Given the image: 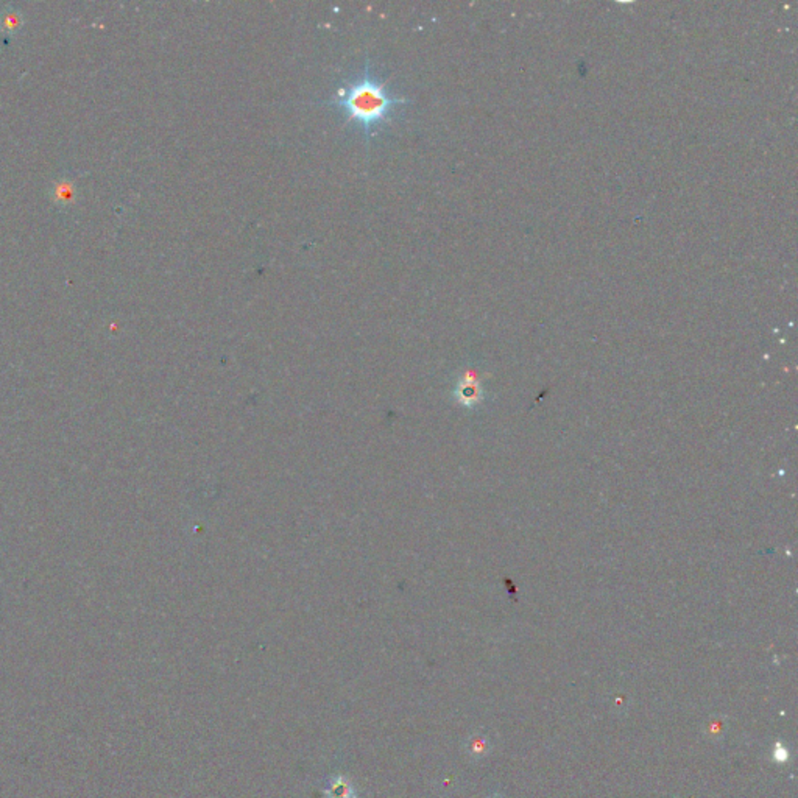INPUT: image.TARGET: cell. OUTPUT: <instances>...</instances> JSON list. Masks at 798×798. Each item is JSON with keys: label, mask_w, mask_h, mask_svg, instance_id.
<instances>
[{"label": "cell", "mask_w": 798, "mask_h": 798, "mask_svg": "<svg viewBox=\"0 0 798 798\" xmlns=\"http://www.w3.org/2000/svg\"><path fill=\"white\" fill-rule=\"evenodd\" d=\"M409 103V98L393 94L385 80L373 72L368 60L364 71L343 83L335 91L334 98L326 102L345 116L343 125H357L367 144L382 127L393 122V114L398 106Z\"/></svg>", "instance_id": "obj_1"}, {"label": "cell", "mask_w": 798, "mask_h": 798, "mask_svg": "<svg viewBox=\"0 0 798 798\" xmlns=\"http://www.w3.org/2000/svg\"><path fill=\"white\" fill-rule=\"evenodd\" d=\"M490 749H491V745H490L488 737L484 736V735H473L466 741V752H468L469 756H471V758L481 759V758H484V756L490 753Z\"/></svg>", "instance_id": "obj_2"}, {"label": "cell", "mask_w": 798, "mask_h": 798, "mask_svg": "<svg viewBox=\"0 0 798 798\" xmlns=\"http://www.w3.org/2000/svg\"><path fill=\"white\" fill-rule=\"evenodd\" d=\"M327 797L329 798H354V789L348 783L347 778L343 777H337L331 781L329 787H327L326 791Z\"/></svg>", "instance_id": "obj_3"}, {"label": "cell", "mask_w": 798, "mask_h": 798, "mask_svg": "<svg viewBox=\"0 0 798 798\" xmlns=\"http://www.w3.org/2000/svg\"><path fill=\"white\" fill-rule=\"evenodd\" d=\"M0 27L5 31H16L22 27V16L19 11H5L0 18Z\"/></svg>", "instance_id": "obj_4"}, {"label": "cell", "mask_w": 798, "mask_h": 798, "mask_svg": "<svg viewBox=\"0 0 798 798\" xmlns=\"http://www.w3.org/2000/svg\"><path fill=\"white\" fill-rule=\"evenodd\" d=\"M774 758H775L778 762H784V761H787V750L784 749V747H781L779 742L777 744V749L774 750Z\"/></svg>", "instance_id": "obj_5"}, {"label": "cell", "mask_w": 798, "mask_h": 798, "mask_svg": "<svg viewBox=\"0 0 798 798\" xmlns=\"http://www.w3.org/2000/svg\"><path fill=\"white\" fill-rule=\"evenodd\" d=\"M722 724H724V719L711 720V724H710V735H712V737H714V735H720L722 727H724Z\"/></svg>", "instance_id": "obj_6"}, {"label": "cell", "mask_w": 798, "mask_h": 798, "mask_svg": "<svg viewBox=\"0 0 798 798\" xmlns=\"http://www.w3.org/2000/svg\"><path fill=\"white\" fill-rule=\"evenodd\" d=\"M488 798H503V797H502L501 794H493V795H490Z\"/></svg>", "instance_id": "obj_7"}]
</instances>
